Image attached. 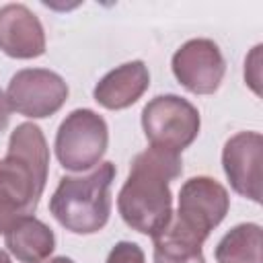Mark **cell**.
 Masks as SVG:
<instances>
[{
	"label": "cell",
	"instance_id": "8",
	"mask_svg": "<svg viewBox=\"0 0 263 263\" xmlns=\"http://www.w3.org/2000/svg\"><path fill=\"white\" fill-rule=\"evenodd\" d=\"M173 74L193 95H212L220 88L226 62L212 39H191L173 55Z\"/></svg>",
	"mask_w": 263,
	"mask_h": 263
},
{
	"label": "cell",
	"instance_id": "4",
	"mask_svg": "<svg viewBox=\"0 0 263 263\" xmlns=\"http://www.w3.org/2000/svg\"><path fill=\"white\" fill-rule=\"evenodd\" d=\"M230 197L224 185L210 177H191L179 191L177 214L171 216L164 230L156 236L201 247L210 232L224 220Z\"/></svg>",
	"mask_w": 263,
	"mask_h": 263
},
{
	"label": "cell",
	"instance_id": "16",
	"mask_svg": "<svg viewBox=\"0 0 263 263\" xmlns=\"http://www.w3.org/2000/svg\"><path fill=\"white\" fill-rule=\"evenodd\" d=\"M259 51H261V45H257L251 51V55L247 58V62H245V80L253 86V90L257 95L261 92L259 90Z\"/></svg>",
	"mask_w": 263,
	"mask_h": 263
},
{
	"label": "cell",
	"instance_id": "20",
	"mask_svg": "<svg viewBox=\"0 0 263 263\" xmlns=\"http://www.w3.org/2000/svg\"><path fill=\"white\" fill-rule=\"evenodd\" d=\"M0 263H12V261H10V257H8L2 249H0Z\"/></svg>",
	"mask_w": 263,
	"mask_h": 263
},
{
	"label": "cell",
	"instance_id": "13",
	"mask_svg": "<svg viewBox=\"0 0 263 263\" xmlns=\"http://www.w3.org/2000/svg\"><path fill=\"white\" fill-rule=\"evenodd\" d=\"M263 232L259 224H238L216 247L218 263H261Z\"/></svg>",
	"mask_w": 263,
	"mask_h": 263
},
{
	"label": "cell",
	"instance_id": "12",
	"mask_svg": "<svg viewBox=\"0 0 263 263\" xmlns=\"http://www.w3.org/2000/svg\"><path fill=\"white\" fill-rule=\"evenodd\" d=\"M4 245L21 263H41L53 253L55 236L45 222L23 216L4 230Z\"/></svg>",
	"mask_w": 263,
	"mask_h": 263
},
{
	"label": "cell",
	"instance_id": "5",
	"mask_svg": "<svg viewBox=\"0 0 263 263\" xmlns=\"http://www.w3.org/2000/svg\"><path fill=\"white\" fill-rule=\"evenodd\" d=\"M199 111L179 95H158L142 109V127L150 146L181 154L199 134Z\"/></svg>",
	"mask_w": 263,
	"mask_h": 263
},
{
	"label": "cell",
	"instance_id": "17",
	"mask_svg": "<svg viewBox=\"0 0 263 263\" xmlns=\"http://www.w3.org/2000/svg\"><path fill=\"white\" fill-rule=\"evenodd\" d=\"M10 105H8V99L6 95L0 90V129H4L8 125V119H10Z\"/></svg>",
	"mask_w": 263,
	"mask_h": 263
},
{
	"label": "cell",
	"instance_id": "9",
	"mask_svg": "<svg viewBox=\"0 0 263 263\" xmlns=\"http://www.w3.org/2000/svg\"><path fill=\"white\" fill-rule=\"evenodd\" d=\"M261 152L259 132H238L222 150V166L232 189L255 203H261Z\"/></svg>",
	"mask_w": 263,
	"mask_h": 263
},
{
	"label": "cell",
	"instance_id": "10",
	"mask_svg": "<svg viewBox=\"0 0 263 263\" xmlns=\"http://www.w3.org/2000/svg\"><path fill=\"white\" fill-rule=\"evenodd\" d=\"M0 49L16 60H33L45 53L43 25L25 4L0 8Z\"/></svg>",
	"mask_w": 263,
	"mask_h": 263
},
{
	"label": "cell",
	"instance_id": "2",
	"mask_svg": "<svg viewBox=\"0 0 263 263\" xmlns=\"http://www.w3.org/2000/svg\"><path fill=\"white\" fill-rule=\"evenodd\" d=\"M49 148L35 123H21L8 140L6 156L0 158V214L14 222L31 216L45 189Z\"/></svg>",
	"mask_w": 263,
	"mask_h": 263
},
{
	"label": "cell",
	"instance_id": "6",
	"mask_svg": "<svg viewBox=\"0 0 263 263\" xmlns=\"http://www.w3.org/2000/svg\"><path fill=\"white\" fill-rule=\"evenodd\" d=\"M109 129L92 109H74L60 123L55 134V156L66 171H88L107 152Z\"/></svg>",
	"mask_w": 263,
	"mask_h": 263
},
{
	"label": "cell",
	"instance_id": "19",
	"mask_svg": "<svg viewBox=\"0 0 263 263\" xmlns=\"http://www.w3.org/2000/svg\"><path fill=\"white\" fill-rule=\"evenodd\" d=\"M8 226H10V222H8V220H6V218H4L2 214H0V232L4 234V230H6Z\"/></svg>",
	"mask_w": 263,
	"mask_h": 263
},
{
	"label": "cell",
	"instance_id": "15",
	"mask_svg": "<svg viewBox=\"0 0 263 263\" xmlns=\"http://www.w3.org/2000/svg\"><path fill=\"white\" fill-rule=\"evenodd\" d=\"M105 263H144V251L136 242L121 240L109 251Z\"/></svg>",
	"mask_w": 263,
	"mask_h": 263
},
{
	"label": "cell",
	"instance_id": "1",
	"mask_svg": "<svg viewBox=\"0 0 263 263\" xmlns=\"http://www.w3.org/2000/svg\"><path fill=\"white\" fill-rule=\"evenodd\" d=\"M183 173L181 154L150 146L136 154L129 175L117 195V210L123 222L146 234L156 236L173 216L171 181Z\"/></svg>",
	"mask_w": 263,
	"mask_h": 263
},
{
	"label": "cell",
	"instance_id": "11",
	"mask_svg": "<svg viewBox=\"0 0 263 263\" xmlns=\"http://www.w3.org/2000/svg\"><path fill=\"white\" fill-rule=\"evenodd\" d=\"M150 86V72L144 62L134 60L107 72L95 86V101L111 111L132 107Z\"/></svg>",
	"mask_w": 263,
	"mask_h": 263
},
{
	"label": "cell",
	"instance_id": "18",
	"mask_svg": "<svg viewBox=\"0 0 263 263\" xmlns=\"http://www.w3.org/2000/svg\"><path fill=\"white\" fill-rule=\"evenodd\" d=\"M41 263H74L70 257H53V259H47V261H41Z\"/></svg>",
	"mask_w": 263,
	"mask_h": 263
},
{
	"label": "cell",
	"instance_id": "3",
	"mask_svg": "<svg viewBox=\"0 0 263 263\" xmlns=\"http://www.w3.org/2000/svg\"><path fill=\"white\" fill-rule=\"evenodd\" d=\"M113 162H99L84 177H62L51 199V216L74 234L99 232L111 214V183L115 179Z\"/></svg>",
	"mask_w": 263,
	"mask_h": 263
},
{
	"label": "cell",
	"instance_id": "7",
	"mask_svg": "<svg viewBox=\"0 0 263 263\" xmlns=\"http://www.w3.org/2000/svg\"><path fill=\"white\" fill-rule=\"evenodd\" d=\"M6 99L12 111L25 117L43 119L64 107L68 99V84L51 70L25 68L10 78Z\"/></svg>",
	"mask_w": 263,
	"mask_h": 263
},
{
	"label": "cell",
	"instance_id": "14",
	"mask_svg": "<svg viewBox=\"0 0 263 263\" xmlns=\"http://www.w3.org/2000/svg\"><path fill=\"white\" fill-rule=\"evenodd\" d=\"M154 263H205L201 247L154 236Z\"/></svg>",
	"mask_w": 263,
	"mask_h": 263
}]
</instances>
